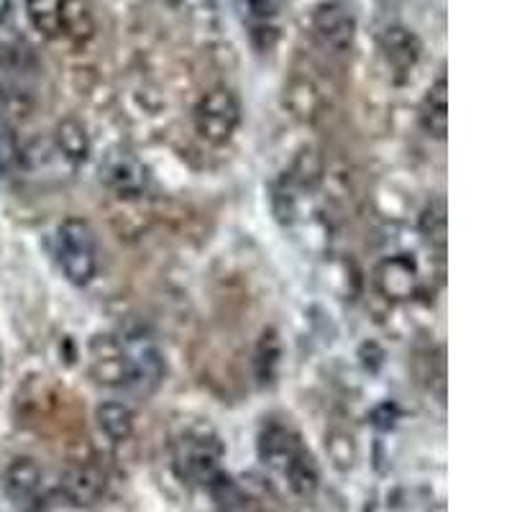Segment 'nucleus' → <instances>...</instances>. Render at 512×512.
Here are the masks:
<instances>
[{
	"instance_id": "1",
	"label": "nucleus",
	"mask_w": 512,
	"mask_h": 512,
	"mask_svg": "<svg viewBox=\"0 0 512 512\" xmlns=\"http://www.w3.org/2000/svg\"><path fill=\"white\" fill-rule=\"evenodd\" d=\"M57 262L72 285H88L98 272V239L88 221L67 218L57 228Z\"/></svg>"
},
{
	"instance_id": "18",
	"label": "nucleus",
	"mask_w": 512,
	"mask_h": 512,
	"mask_svg": "<svg viewBox=\"0 0 512 512\" xmlns=\"http://www.w3.org/2000/svg\"><path fill=\"white\" fill-rule=\"evenodd\" d=\"M26 16L44 39L62 36V0H26Z\"/></svg>"
},
{
	"instance_id": "12",
	"label": "nucleus",
	"mask_w": 512,
	"mask_h": 512,
	"mask_svg": "<svg viewBox=\"0 0 512 512\" xmlns=\"http://www.w3.org/2000/svg\"><path fill=\"white\" fill-rule=\"evenodd\" d=\"M282 103L295 121L315 123L326 111V93L310 75H292L282 93Z\"/></svg>"
},
{
	"instance_id": "5",
	"label": "nucleus",
	"mask_w": 512,
	"mask_h": 512,
	"mask_svg": "<svg viewBox=\"0 0 512 512\" xmlns=\"http://www.w3.org/2000/svg\"><path fill=\"white\" fill-rule=\"evenodd\" d=\"M0 487L16 510L36 512L44 500V472L34 459L18 456L3 469Z\"/></svg>"
},
{
	"instance_id": "15",
	"label": "nucleus",
	"mask_w": 512,
	"mask_h": 512,
	"mask_svg": "<svg viewBox=\"0 0 512 512\" xmlns=\"http://www.w3.org/2000/svg\"><path fill=\"white\" fill-rule=\"evenodd\" d=\"M95 423H98V431L108 441L123 443L134 433V410L128 408L126 402L118 400L100 402L98 408H95Z\"/></svg>"
},
{
	"instance_id": "19",
	"label": "nucleus",
	"mask_w": 512,
	"mask_h": 512,
	"mask_svg": "<svg viewBox=\"0 0 512 512\" xmlns=\"http://www.w3.org/2000/svg\"><path fill=\"white\" fill-rule=\"evenodd\" d=\"M287 484H290V489L295 492V495L300 497H310L318 489V482H320V472H318V464H315L313 456L305 451L300 459L295 461V464L287 469L285 474Z\"/></svg>"
},
{
	"instance_id": "6",
	"label": "nucleus",
	"mask_w": 512,
	"mask_h": 512,
	"mask_svg": "<svg viewBox=\"0 0 512 512\" xmlns=\"http://www.w3.org/2000/svg\"><path fill=\"white\" fill-rule=\"evenodd\" d=\"M420 285H423V277H420L418 262L408 254L384 256L374 267V287L392 303H408L418 297Z\"/></svg>"
},
{
	"instance_id": "11",
	"label": "nucleus",
	"mask_w": 512,
	"mask_h": 512,
	"mask_svg": "<svg viewBox=\"0 0 512 512\" xmlns=\"http://www.w3.org/2000/svg\"><path fill=\"white\" fill-rule=\"evenodd\" d=\"M303 454L305 448L303 443H300V438H297L290 428H285V425H267L262 431V436H259V459H262V464L267 466V469L282 474V477H285L287 469H290Z\"/></svg>"
},
{
	"instance_id": "9",
	"label": "nucleus",
	"mask_w": 512,
	"mask_h": 512,
	"mask_svg": "<svg viewBox=\"0 0 512 512\" xmlns=\"http://www.w3.org/2000/svg\"><path fill=\"white\" fill-rule=\"evenodd\" d=\"M64 500L75 507H90L105 495L108 489V474L100 469L93 461H80V464H72L67 472L62 474V482H59Z\"/></svg>"
},
{
	"instance_id": "2",
	"label": "nucleus",
	"mask_w": 512,
	"mask_h": 512,
	"mask_svg": "<svg viewBox=\"0 0 512 512\" xmlns=\"http://www.w3.org/2000/svg\"><path fill=\"white\" fill-rule=\"evenodd\" d=\"M195 131L208 144H226L241 123V103L228 88H213L195 105Z\"/></svg>"
},
{
	"instance_id": "13",
	"label": "nucleus",
	"mask_w": 512,
	"mask_h": 512,
	"mask_svg": "<svg viewBox=\"0 0 512 512\" xmlns=\"http://www.w3.org/2000/svg\"><path fill=\"white\" fill-rule=\"evenodd\" d=\"M379 52L392 70L410 72L423 54V44L413 29L395 24L379 34Z\"/></svg>"
},
{
	"instance_id": "3",
	"label": "nucleus",
	"mask_w": 512,
	"mask_h": 512,
	"mask_svg": "<svg viewBox=\"0 0 512 512\" xmlns=\"http://www.w3.org/2000/svg\"><path fill=\"white\" fill-rule=\"evenodd\" d=\"M315 39L320 47L331 54H346L354 47L356 31H359V13L351 0H326L320 3L310 18Z\"/></svg>"
},
{
	"instance_id": "16",
	"label": "nucleus",
	"mask_w": 512,
	"mask_h": 512,
	"mask_svg": "<svg viewBox=\"0 0 512 512\" xmlns=\"http://www.w3.org/2000/svg\"><path fill=\"white\" fill-rule=\"evenodd\" d=\"M420 121L423 128L436 139H443L448 134V85L446 77H438L428 88V95L420 108Z\"/></svg>"
},
{
	"instance_id": "21",
	"label": "nucleus",
	"mask_w": 512,
	"mask_h": 512,
	"mask_svg": "<svg viewBox=\"0 0 512 512\" xmlns=\"http://www.w3.org/2000/svg\"><path fill=\"white\" fill-rule=\"evenodd\" d=\"M21 159H24V149L18 144L16 128L8 121L6 113H0V169L16 167Z\"/></svg>"
},
{
	"instance_id": "14",
	"label": "nucleus",
	"mask_w": 512,
	"mask_h": 512,
	"mask_svg": "<svg viewBox=\"0 0 512 512\" xmlns=\"http://www.w3.org/2000/svg\"><path fill=\"white\" fill-rule=\"evenodd\" d=\"M93 0H62V36L75 44H88L95 36Z\"/></svg>"
},
{
	"instance_id": "8",
	"label": "nucleus",
	"mask_w": 512,
	"mask_h": 512,
	"mask_svg": "<svg viewBox=\"0 0 512 512\" xmlns=\"http://www.w3.org/2000/svg\"><path fill=\"white\" fill-rule=\"evenodd\" d=\"M118 338H121L128 364H131V372H134V384L131 387H136V390H154L164 374V359L157 341L144 328H131V331L121 333Z\"/></svg>"
},
{
	"instance_id": "7",
	"label": "nucleus",
	"mask_w": 512,
	"mask_h": 512,
	"mask_svg": "<svg viewBox=\"0 0 512 512\" xmlns=\"http://www.w3.org/2000/svg\"><path fill=\"white\" fill-rule=\"evenodd\" d=\"M90 374L103 387H131L134 372L118 336H95L88 346Z\"/></svg>"
},
{
	"instance_id": "10",
	"label": "nucleus",
	"mask_w": 512,
	"mask_h": 512,
	"mask_svg": "<svg viewBox=\"0 0 512 512\" xmlns=\"http://www.w3.org/2000/svg\"><path fill=\"white\" fill-rule=\"evenodd\" d=\"M100 177L105 185L116 190L123 198H136L149 185V172L144 164L128 152H111L100 164Z\"/></svg>"
},
{
	"instance_id": "4",
	"label": "nucleus",
	"mask_w": 512,
	"mask_h": 512,
	"mask_svg": "<svg viewBox=\"0 0 512 512\" xmlns=\"http://www.w3.org/2000/svg\"><path fill=\"white\" fill-rule=\"evenodd\" d=\"M221 459V441L208 431L185 433L175 446V469L187 482H210V479L216 477Z\"/></svg>"
},
{
	"instance_id": "20",
	"label": "nucleus",
	"mask_w": 512,
	"mask_h": 512,
	"mask_svg": "<svg viewBox=\"0 0 512 512\" xmlns=\"http://www.w3.org/2000/svg\"><path fill=\"white\" fill-rule=\"evenodd\" d=\"M290 180L295 182L297 187H303V190H310V187L318 185V182L323 180V157H320L315 149H305V152L295 159V164H292Z\"/></svg>"
},
{
	"instance_id": "17",
	"label": "nucleus",
	"mask_w": 512,
	"mask_h": 512,
	"mask_svg": "<svg viewBox=\"0 0 512 512\" xmlns=\"http://www.w3.org/2000/svg\"><path fill=\"white\" fill-rule=\"evenodd\" d=\"M54 144H57V152L62 154L67 162L82 164L90 157V136L88 128L82 126L75 118H64L54 128Z\"/></svg>"
},
{
	"instance_id": "22",
	"label": "nucleus",
	"mask_w": 512,
	"mask_h": 512,
	"mask_svg": "<svg viewBox=\"0 0 512 512\" xmlns=\"http://www.w3.org/2000/svg\"><path fill=\"white\" fill-rule=\"evenodd\" d=\"M246 3H249L251 13H254L256 18H272L280 11L282 0H246Z\"/></svg>"
}]
</instances>
